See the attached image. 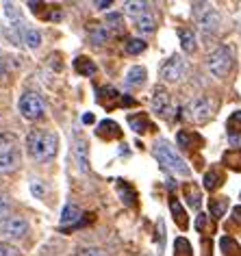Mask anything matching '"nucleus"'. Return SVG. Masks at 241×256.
Segmentation results:
<instances>
[{
	"instance_id": "7c9ffc66",
	"label": "nucleus",
	"mask_w": 241,
	"mask_h": 256,
	"mask_svg": "<svg viewBox=\"0 0 241 256\" xmlns=\"http://www.w3.org/2000/svg\"><path fill=\"white\" fill-rule=\"evenodd\" d=\"M28 187H30V194H33L37 200H44L48 194V189H46V182L42 180V178H30V182H28Z\"/></svg>"
},
{
	"instance_id": "2eb2a0df",
	"label": "nucleus",
	"mask_w": 241,
	"mask_h": 256,
	"mask_svg": "<svg viewBox=\"0 0 241 256\" xmlns=\"http://www.w3.org/2000/svg\"><path fill=\"white\" fill-rule=\"evenodd\" d=\"M176 142H178V146L182 150H189V148H198V146H202V137L198 132H192V130H180L178 135H176Z\"/></svg>"
},
{
	"instance_id": "39448f33",
	"label": "nucleus",
	"mask_w": 241,
	"mask_h": 256,
	"mask_svg": "<svg viewBox=\"0 0 241 256\" xmlns=\"http://www.w3.org/2000/svg\"><path fill=\"white\" fill-rule=\"evenodd\" d=\"M30 232V226L24 217H2L0 220V236L9 239H22Z\"/></svg>"
},
{
	"instance_id": "e433bc0d",
	"label": "nucleus",
	"mask_w": 241,
	"mask_h": 256,
	"mask_svg": "<svg viewBox=\"0 0 241 256\" xmlns=\"http://www.w3.org/2000/svg\"><path fill=\"white\" fill-rule=\"evenodd\" d=\"M196 230L198 232H213V224H208V215L200 213L196 217Z\"/></svg>"
},
{
	"instance_id": "6e6552de",
	"label": "nucleus",
	"mask_w": 241,
	"mask_h": 256,
	"mask_svg": "<svg viewBox=\"0 0 241 256\" xmlns=\"http://www.w3.org/2000/svg\"><path fill=\"white\" fill-rule=\"evenodd\" d=\"M189 118H192L194 122H198V124H204V122L211 120L213 115V104L211 100L206 98V96H200V98H196L192 104H189Z\"/></svg>"
},
{
	"instance_id": "c9c22d12",
	"label": "nucleus",
	"mask_w": 241,
	"mask_h": 256,
	"mask_svg": "<svg viewBox=\"0 0 241 256\" xmlns=\"http://www.w3.org/2000/svg\"><path fill=\"white\" fill-rule=\"evenodd\" d=\"M211 9H213L211 2H194V4H192V14H194L196 20H202V18H204Z\"/></svg>"
},
{
	"instance_id": "4be33fe9",
	"label": "nucleus",
	"mask_w": 241,
	"mask_h": 256,
	"mask_svg": "<svg viewBox=\"0 0 241 256\" xmlns=\"http://www.w3.org/2000/svg\"><path fill=\"white\" fill-rule=\"evenodd\" d=\"M182 191H185V198H187V204L192 208H200V204H202V194H200V189L196 187L194 182H187V184H182Z\"/></svg>"
},
{
	"instance_id": "f257e3e1",
	"label": "nucleus",
	"mask_w": 241,
	"mask_h": 256,
	"mask_svg": "<svg viewBox=\"0 0 241 256\" xmlns=\"http://www.w3.org/2000/svg\"><path fill=\"white\" fill-rule=\"evenodd\" d=\"M26 150L37 163H48L56 156L59 139H56V135L52 130H40V128H33V130L26 135Z\"/></svg>"
},
{
	"instance_id": "72a5a7b5",
	"label": "nucleus",
	"mask_w": 241,
	"mask_h": 256,
	"mask_svg": "<svg viewBox=\"0 0 241 256\" xmlns=\"http://www.w3.org/2000/svg\"><path fill=\"white\" fill-rule=\"evenodd\" d=\"M146 46H148V44H146L144 40H139V37H130V40L126 42L124 50H126L128 54H142L144 50H146Z\"/></svg>"
},
{
	"instance_id": "cd10ccee",
	"label": "nucleus",
	"mask_w": 241,
	"mask_h": 256,
	"mask_svg": "<svg viewBox=\"0 0 241 256\" xmlns=\"http://www.w3.org/2000/svg\"><path fill=\"white\" fill-rule=\"evenodd\" d=\"M135 28H137L142 35H150V33H154V28H156V24H154V16H150V14L142 16L139 20H135Z\"/></svg>"
},
{
	"instance_id": "c85d7f7f",
	"label": "nucleus",
	"mask_w": 241,
	"mask_h": 256,
	"mask_svg": "<svg viewBox=\"0 0 241 256\" xmlns=\"http://www.w3.org/2000/svg\"><path fill=\"white\" fill-rule=\"evenodd\" d=\"M208 208H211V215L215 220H220V217H224L226 208H228V198L220 196V198H211V202H208Z\"/></svg>"
},
{
	"instance_id": "a18cd8bd",
	"label": "nucleus",
	"mask_w": 241,
	"mask_h": 256,
	"mask_svg": "<svg viewBox=\"0 0 241 256\" xmlns=\"http://www.w3.org/2000/svg\"><path fill=\"white\" fill-rule=\"evenodd\" d=\"M30 11H40V7H44V2H28Z\"/></svg>"
},
{
	"instance_id": "49530a36",
	"label": "nucleus",
	"mask_w": 241,
	"mask_h": 256,
	"mask_svg": "<svg viewBox=\"0 0 241 256\" xmlns=\"http://www.w3.org/2000/svg\"><path fill=\"white\" fill-rule=\"evenodd\" d=\"M83 122H85V124H94V115H92V113H87L85 118H83Z\"/></svg>"
},
{
	"instance_id": "dca6fc26",
	"label": "nucleus",
	"mask_w": 241,
	"mask_h": 256,
	"mask_svg": "<svg viewBox=\"0 0 241 256\" xmlns=\"http://www.w3.org/2000/svg\"><path fill=\"white\" fill-rule=\"evenodd\" d=\"M72 224H80V208L68 202L61 210V226H72Z\"/></svg>"
},
{
	"instance_id": "f03ea898",
	"label": "nucleus",
	"mask_w": 241,
	"mask_h": 256,
	"mask_svg": "<svg viewBox=\"0 0 241 256\" xmlns=\"http://www.w3.org/2000/svg\"><path fill=\"white\" fill-rule=\"evenodd\" d=\"M152 152H154V156L163 165H166V168L176 172V174H180V176H189V174H192V170H189V165L185 163V158H182L178 152L174 150V146L170 144V142H166V139L156 142L154 148H152Z\"/></svg>"
},
{
	"instance_id": "412c9836",
	"label": "nucleus",
	"mask_w": 241,
	"mask_h": 256,
	"mask_svg": "<svg viewBox=\"0 0 241 256\" xmlns=\"http://www.w3.org/2000/svg\"><path fill=\"white\" fill-rule=\"evenodd\" d=\"M202 184H204V189L206 191H215V189H220L222 184H224V174H222L220 170H208L206 174H204V180H202Z\"/></svg>"
},
{
	"instance_id": "ea45409f",
	"label": "nucleus",
	"mask_w": 241,
	"mask_h": 256,
	"mask_svg": "<svg viewBox=\"0 0 241 256\" xmlns=\"http://www.w3.org/2000/svg\"><path fill=\"white\" fill-rule=\"evenodd\" d=\"M78 256H106V252L100 248H83L78 252Z\"/></svg>"
},
{
	"instance_id": "bb28decb",
	"label": "nucleus",
	"mask_w": 241,
	"mask_h": 256,
	"mask_svg": "<svg viewBox=\"0 0 241 256\" xmlns=\"http://www.w3.org/2000/svg\"><path fill=\"white\" fill-rule=\"evenodd\" d=\"M116 187H118V191H120V196H122L124 204H128V206H135V202H137V200H135V198H137L135 189H132L128 182H124V180H118Z\"/></svg>"
},
{
	"instance_id": "5701e85b",
	"label": "nucleus",
	"mask_w": 241,
	"mask_h": 256,
	"mask_svg": "<svg viewBox=\"0 0 241 256\" xmlns=\"http://www.w3.org/2000/svg\"><path fill=\"white\" fill-rule=\"evenodd\" d=\"M222 163H224L226 168L234 170V172H241V150H239V148L226 150L224 156H222Z\"/></svg>"
},
{
	"instance_id": "473e14b6",
	"label": "nucleus",
	"mask_w": 241,
	"mask_h": 256,
	"mask_svg": "<svg viewBox=\"0 0 241 256\" xmlns=\"http://www.w3.org/2000/svg\"><path fill=\"white\" fill-rule=\"evenodd\" d=\"M174 256H194L192 243H189L185 236H178V239L174 241Z\"/></svg>"
},
{
	"instance_id": "f8f14e48",
	"label": "nucleus",
	"mask_w": 241,
	"mask_h": 256,
	"mask_svg": "<svg viewBox=\"0 0 241 256\" xmlns=\"http://www.w3.org/2000/svg\"><path fill=\"white\" fill-rule=\"evenodd\" d=\"M170 210H172V217H174V222H176V226H178L180 230H187L189 226V220H187V213H185V208L180 206V202H178V198H170Z\"/></svg>"
},
{
	"instance_id": "f704fd0d",
	"label": "nucleus",
	"mask_w": 241,
	"mask_h": 256,
	"mask_svg": "<svg viewBox=\"0 0 241 256\" xmlns=\"http://www.w3.org/2000/svg\"><path fill=\"white\" fill-rule=\"evenodd\" d=\"M120 96H122V94H120L118 92V89L116 87H111V85H104L102 89H100V92H98V96H96V100L100 102V104H102L104 106V102H106V98H111V100H118L120 98Z\"/></svg>"
},
{
	"instance_id": "b1692460",
	"label": "nucleus",
	"mask_w": 241,
	"mask_h": 256,
	"mask_svg": "<svg viewBox=\"0 0 241 256\" xmlns=\"http://www.w3.org/2000/svg\"><path fill=\"white\" fill-rule=\"evenodd\" d=\"M226 128H228V135H230V142H239L237 135H241V111H234L228 118Z\"/></svg>"
},
{
	"instance_id": "c03bdc74",
	"label": "nucleus",
	"mask_w": 241,
	"mask_h": 256,
	"mask_svg": "<svg viewBox=\"0 0 241 256\" xmlns=\"http://www.w3.org/2000/svg\"><path fill=\"white\" fill-rule=\"evenodd\" d=\"M132 104H135V100L130 96H122V106H132Z\"/></svg>"
},
{
	"instance_id": "2f4dec72",
	"label": "nucleus",
	"mask_w": 241,
	"mask_h": 256,
	"mask_svg": "<svg viewBox=\"0 0 241 256\" xmlns=\"http://www.w3.org/2000/svg\"><path fill=\"white\" fill-rule=\"evenodd\" d=\"M16 150V135L14 132H0V154Z\"/></svg>"
},
{
	"instance_id": "0eeeda50",
	"label": "nucleus",
	"mask_w": 241,
	"mask_h": 256,
	"mask_svg": "<svg viewBox=\"0 0 241 256\" xmlns=\"http://www.w3.org/2000/svg\"><path fill=\"white\" fill-rule=\"evenodd\" d=\"M150 106L152 111H154V115H158V118L163 120H170L172 118V102H170V92L166 87L156 85L154 92H152V100H150Z\"/></svg>"
},
{
	"instance_id": "37998d69",
	"label": "nucleus",
	"mask_w": 241,
	"mask_h": 256,
	"mask_svg": "<svg viewBox=\"0 0 241 256\" xmlns=\"http://www.w3.org/2000/svg\"><path fill=\"white\" fill-rule=\"evenodd\" d=\"M232 220L241 226V206H234V208H232Z\"/></svg>"
},
{
	"instance_id": "f3484780",
	"label": "nucleus",
	"mask_w": 241,
	"mask_h": 256,
	"mask_svg": "<svg viewBox=\"0 0 241 256\" xmlns=\"http://www.w3.org/2000/svg\"><path fill=\"white\" fill-rule=\"evenodd\" d=\"M220 22H222V18H220V14L215 9H211L208 14L202 18V20H198V24H200V28H202V33H215V30L220 28Z\"/></svg>"
},
{
	"instance_id": "a211bd4d",
	"label": "nucleus",
	"mask_w": 241,
	"mask_h": 256,
	"mask_svg": "<svg viewBox=\"0 0 241 256\" xmlns=\"http://www.w3.org/2000/svg\"><path fill=\"white\" fill-rule=\"evenodd\" d=\"M148 7H150V2H144V0H126L124 14H128V16L135 18V20H139L142 16L148 14Z\"/></svg>"
},
{
	"instance_id": "423d86ee",
	"label": "nucleus",
	"mask_w": 241,
	"mask_h": 256,
	"mask_svg": "<svg viewBox=\"0 0 241 256\" xmlns=\"http://www.w3.org/2000/svg\"><path fill=\"white\" fill-rule=\"evenodd\" d=\"M185 74H187V61L180 54H172L161 68V80L166 82H178L182 80Z\"/></svg>"
},
{
	"instance_id": "9d476101",
	"label": "nucleus",
	"mask_w": 241,
	"mask_h": 256,
	"mask_svg": "<svg viewBox=\"0 0 241 256\" xmlns=\"http://www.w3.org/2000/svg\"><path fill=\"white\" fill-rule=\"evenodd\" d=\"M20 163H22V154L18 148L7 152V154H0V174H11V172L20 168Z\"/></svg>"
},
{
	"instance_id": "79ce46f5",
	"label": "nucleus",
	"mask_w": 241,
	"mask_h": 256,
	"mask_svg": "<svg viewBox=\"0 0 241 256\" xmlns=\"http://www.w3.org/2000/svg\"><path fill=\"white\" fill-rule=\"evenodd\" d=\"M94 7H96L98 11H104V9L113 7V2H111V0H96V2H94Z\"/></svg>"
},
{
	"instance_id": "6ab92c4d",
	"label": "nucleus",
	"mask_w": 241,
	"mask_h": 256,
	"mask_svg": "<svg viewBox=\"0 0 241 256\" xmlns=\"http://www.w3.org/2000/svg\"><path fill=\"white\" fill-rule=\"evenodd\" d=\"M128 124H130V128L135 132H139V135H144L146 130H152V126L150 124V120H148V115L146 113H135V115H128Z\"/></svg>"
},
{
	"instance_id": "1a4fd4ad",
	"label": "nucleus",
	"mask_w": 241,
	"mask_h": 256,
	"mask_svg": "<svg viewBox=\"0 0 241 256\" xmlns=\"http://www.w3.org/2000/svg\"><path fill=\"white\" fill-rule=\"evenodd\" d=\"M87 35H90V42L92 44H96V46H102V44L109 42V28L104 26V24H100V22H90L87 24Z\"/></svg>"
},
{
	"instance_id": "20e7f679",
	"label": "nucleus",
	"mask_w": 241,
	"mask_h": 256,
	"mask_svg": "<svg viewBox=\"0 0 241 256\" xmlns=\"http://www.w3.org/2000/svg\"><path fill=\"white\" fill-rule=\"evenodd\" d=\"M18 108H20L22 118L28 120V122H37L46 115V102H44L42 96L35 94V92L22 94L20 102H18Z\"/></svg>"
},
{
	"instance_id": "393cba45",
	"label": "nucleus",
	"mask_w": 241,
	"mask_h": 256,
	"mask_svg": "<svg viewBox=\"0 0 241 256\" xmlns=\"http://www.w3.org/2000/svg\"><path fill=\"white\" fill-rule=\"evenodd\" d=\"M146 68L144 66H132L130 70H128V74H126V82L128 85H132V87H137V85H144L146 82Z\"/></svg>"
},
{
	"instance_id": "58836bf2",
	"label": "nucleus",
	"mask_w": 241,
	"mask_h": 256,
	"mask_svg": "<svg viewBox=\"0 0 241 256\" xmlns=\"http://www.w3.org/2000/svg\"><path fill=\"white\" fill-rule=\"evenodd\" d=\"M106 22H109V26L111 28H116V30H120V28H122V14H109V16H106Z\"/></svg>"
},
{
	"instance_id": "a19ab883",
	"label": "nucleus",
	"mask_w": 241,
	"mask_h": 256,
	"mask_svg": "<svg viewBox=\"0 0 241 256\" xmlns=\"http://www.w3.org/2000/svg\"><path fill=\"white\" fill-rule=\"evenodd\" d=\"M9 210H11L9 198H7V196H0V220H2V217H7Z\"/></svg>"
},
{
	"instance_id": "4468645a",
	"label": "nucleus",
	"mask_w": 241,
	"mask_h": 256,
	"mask_svg": "<svg viewBox=\"0 0 241 256\" xmlns=\"http://www.w3.org/2000/svg\"><path fill=\"white\" fill-rule=\"evenodd\" d=\"M178 40H180V48L185 54H194L196 48H198V42H196V35L192 28H178Z\"/></svg>"
},
{
	"instance_id": "aec40b11",
	"label": "nucleus",
	"mask_w": 241,
	"mask_h": 256,
	"mask_svg": "<svg viewBox=\"0 0 241 256\" xmlns=\"http://www.w3.org/2000/svg\"><path fill=\"white\" fill-rule=\"evenodd\" d=\"M74 156H76V163H78V170L87 174L90 172V152H87L85 142H78L74 146Z\"/></svg>"
},
{
	"instance_id": "ddd939ff",
	"label": "nucleus",
	"mask_w": 241,
	"mask_h": 256,
	"mask_svg": "<svg viewBox=\"0 0 241 256\" xmlns=\"http://www.w3.org/2000/svg\"><path fill=\"white\" fill-rule=\"evenodd\" d=\"M74 70L80 76H96L98 74V66L85 54H80V56H76L74 59Z\"/></svg>"
},
{
	"instance_id": "7ed1b4c3",
	"label": "nucleus",
	"mask_w": 241,
	"mask_h": 256,
	"mask_svg": "<svg viewBox=\"0 0 241 256\" xmlns=\"http://www.w3.org/2000/svg\"><path fill=\"white\" fill-rule=\"evenodd\" d=\"M232 63H234L232 48L230 46H220V48H215L213 52L208 54L206 66H208V70H211L213 76H218V78H226L228 72L232 70Z\"/></svg>"
},
{
	"instance_id": "a878e982",
	"label": "nucleus",
	"mask_w": 241,
	"mask_h": 256,
	"mask_svg": "<svg viewBox=\"0 0 241 256\" xmlns=\"http://www.w3.org/2000/svg\"><path fill=\"white\" fill-rule=\"evenodd\" d=\"M20 42H24L28 48H40L42 46V33L40 30H35V28H24L22 30V35H20Z\"/></svg>"
},
{
	"instance_id": "9b49d317",
	"label": "nucleus",
	"mask_w": 241,
	"mask_h": 256,
	"mask_svg": "<svg viewBox=\"0 0 241 256\" xmlns=\"http://www.w3.org/2000/svg\"><path fill=\"white\" fill-rule=\"evenodd\" d=\"M96 137L104 139V142H111V139H120V137H122V130H120V126L116 124V122L104 120V122H100L98 128H96Z\"/></svg>"
},
{
	"instance_id": "c756f323",
	"label": "nucleus",
	"mask_w": 241,
	"mask_h": 256,
	"mask_svg": "<svg viewBox=\"0 0 241 256\" xmlns=\"http://www.w3.org/2000/svg\"><path fill=\"white\" fill-rule=\"evenodd\" d=\"M220 248H222V252H224L226 256H241V248H239V243L234 241L232 236H222Z\"/></svg>"
},
{
	"instance_id": "4c0bfd02",
	"label": "nucleus",
	"mask_w": 241,
	"mask_h": 256,
	"mask_svg": "<svg viewBox=\"0 0 241 256\" xmlns=\"http://www.w3.org/2000/svg\"><path fill=\"white\" fill-rule=\"evenodd\" d=\"M0 256H20V250L11 241H0Z\"/></svg>"
}]
</instances>
